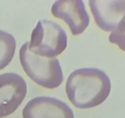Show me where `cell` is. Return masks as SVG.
Masks as SVG:
<instances>
[{
    "mask_svg": "<svg viewBox=\"0 0 125 118\" xmlns=\"http://www.w3.org/2000/svg\"><path fill=\"white\" fill-rule=\"evenodd\" d=\"M89 7L99 28L114 32L125 20V0H90Z\"/></svg>",
    "mask_w": 125,
    "mask_h": 118,
    "instance_id": "5b68a950",
    "label": "cell"
},
{
    "mask_svg": "<svg viewBox=\"0 0 125 118\" xmlns=\"http://www.w3.org/2000/svg\"><path fill=\"white\" fill-rule=\"evenodd\" d=\"M23 118H75L73 111L62 100L38 96L27 103L22 111Z\"/></svg>",
    "mask_w": 125,
    "mask_h": 118,
    "instance_id": "52a82bcc",
    "label": "cell"
},
{
    "mask_svg": "<svg viewBox=\"0 0 125 118\" xmlns=\"http://www.w3.org/2000/svg\"><path fill=\"white\" fill-rule=\"evenodd\" d=\"M111 83L108 75L97 68H81L69 75L66 93L77 109H87L98 106L111 93Z\"/></svg>",
    "mask_w": 125,
    "mask_h": 118,
    "instance_id": "6da1fadb",
    "label": "cell"
},
{
    "mask_svg": "<svg viewBox=\"0 0 125 118\" xmlns=\"http://www.w3.org/2000/svg\"><path fill=\"white\" fill-rule=\"evenodd\" d=\"M109 41L125 52V20L118 29L110 34Z\"/></svg>",
    "mask_w": 125,
    "mask_h": 118,
    "instance_id": "9c48e42d",
    "label": "cell"
},
{
    "mask_svg": "<svg viewBox=\"0 0 125 118\" xmlns=\"http://www.w3.org/2000/svg\"><path fill=\"white\" fill-rule=\"evenodd\" d=\"M16 49L15 37L2 30H0V71L7 67L13 58Z\"/></svg>",
    "mask_w": 125,
    "mask_h": 118,
    "instance_id": "ba28073f",
    "label": "cell"
},
{
    "mask_svg": "<svg viewBox=\"0 0 125 118\" xmlns=\"http://www.w3.org/2000/svg\"><path fill=\"white\" fill-rule=\"evenodd\" d=\"M26 94L27 83L22 76L12 72L0 74V118L13 113Z\"/></svg>",
    "mask_w": 125,
    "mask_h": 118,
    "instance_id": "277c9868",
    "label": "cell"
},
{
    "mask_svg": "<svg viewBox=\"0 0 125 118\" xmlns=\"http://www.w3.org/2000/svg\"><path fill=\"white\" fill-rule=\"evenodd\" d=\"M51 13L68 25L74 36L81 34L88 27L90 19L82 0H59L51 7Z\"/></svg>",
    "mask_w": 125,
    "mask_h": 118,
    "instance_id": "8992f818",
    "label": "cell"
},
{
    "mask_svg": "<svg viewBox=\"0 0 125 118\" xmlns=\"http://www.w3.org/2000/svg\"><path fill=\"white\" fill-rule=\"evenodd\" d=\"M67 45V33L59 24L47 19L37 22L32 32L29 42V49L34 54L54 58L61 54Z\"/></svg>",
    "mask_w": 125,
    "mask_h": 118,
    "instance_id": "3957f363",
    "label": "cell"
},
{
    "mask_svg": "<svg viewBox=\"0 0 125 118\" xmlns=\"http://www.w3.org/2000/svg\"><path fill=\"white\" fill-rule=\"evenodd\" d=\"M20 61L24 72L30 79L45 88L54 89L63 81V74L56 57L47 58L36 55L29 49V42H25L20 49Z\"/></svg>",
    "mask_w": 125,
    "mask_h": 118,
    "instance_id": "7a4b0ae2",
    "label": "cell"
}]
</instances>
